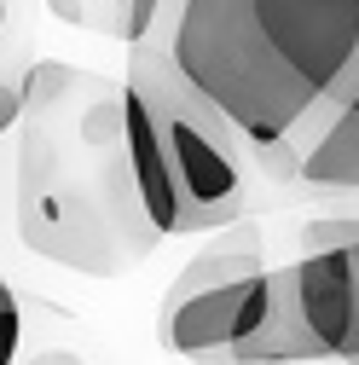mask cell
I'll return each instance as SVG.
<instances>
[{
  "instance_id": "obj_3",
  "label": "cell",
  "mask_w": 359,
  "mask_h": 365,
  "mask_svg": "<svg viewBox=\"0 0 359 365\" xmlns=\"http://www.w3.org/2000/svg\"><path fill=\"white\" fill-rule=\"evenodd\" d=\"M122 116H128V157L140 180L145 215L162 238L220 232L249 220L255 203V157L249 140L214 99H203L174 64L168 35L151 29L140 47H128Z\"/></svg>"
},
{
  "instance_id": "obj_15",
  "label": "cell",
  "mask_w": 359,
  "mask_h": 365,
  "mask_svg": "<svg viewBox=\"0 0 359 365\" xmlns=\"http://www.w3.org/2000/svg\"><path fill=\"white\" fill-rule=\"evenodd\" d=\"M353 365H359V359H353Z\"/></svg>"
},
{
  "instance_id": "obj_6",
  "label": "cell",
  "mask_w": 359,
  "mask_h": 365,
  "mask_svg": "<svg viewBox=\"0 0 359 365\" xmlns=\"http://www.w3.org/2000/svg\"><path fill=\"white\" fill-rule=\"evenodd\" d=\"M255 284H261V272H255V279H232V284L192 290V296H180V302L162 296V307H157V348L192 359V365H227L238 313H244V302L255 296Z\"/></svg>"
},
{
  "instance_id": "obj_12",
  "label": "cell",
  "mask_w": 359,
  "mask_h": 365,
  "mask_svg": "<svg viewBox=\"0 0 359 365\" xmlns=\"http://www.w3.org/2000/svg\"><path fill=\"white\" fill-rule=\"evenodd\" d=\"M35 365H81V359H76V354H64V348H53V354H41Z\"/></svg>"
},
{
  "instance_id": "obj_14",
  "label": "cell",
  "mask_w": 359,
  "mask_h": 365,
  "mask_svg": "<svg viewBox=\"0 0 359 365\" xmlns=\"http://www.w3.org/2000/svg\"><path fill=\"white\" fill-rule=\"evenodd\" d=\"M0 29H6V0H0Z\"/></svg>"
},
{
  "instance_id": "obj_10",
  "label": "cell",
  "mask_w": 359,
  "mask_h": 365,
  "mask_svg": "<svg viewBox=\"0 0 359 365\" xmlns=\"http://www.w3.org/2000/svg\"><path fill=\"white\" fill-rule=\"evenodd\" d=\"M18 336H24V313H18V296L6 290V279H0V365H12Z\"/></svg>"
},
{
  "instance_id": "obj_4",
  "label": "cell",
  "mask_w": 359,
  "mask_h": 365,
  "mask_svg": "<svg viewBox=\"0 0 359 365\" xmlns=\"http://www.w3.org/2000/svg\"><path fill=\"white\" fill-rule=\"evenodd\" d=\"M301 359H325L319 342L301 325V302H296V261L266 267L255 296L238 313L232 354L227 365H301Z\"/></svg>"
},
{
  "instance_id": "obj_9",
  "label": "cell",
  "mask_w": 359,
  "mask_h": 365,
  "mask_svg": "<svg viewBox=\"0 0 359 365\" xmlns=\"http://www.w3.org/2000/svg\"><path fill=\"white\" fill-rule=\"evenodd\" d=\"M359 244V215H313L296 226V250L313 255V250H353Z\"/></svg>"
},
{
  "instance_id": "obj_8",
  "label": "cell",
  "mask_w": 359,
  "mask_h": 365,
  "mask_svg": "<svg viewBox=\"0 0 359 365\" xmlns=\"http://www.w3.org/2000/svg\"><path fill=\"white\" fill-rule=\"evenodd\" d=\"M47 12L58 24L110 35V41H122V47H140V41L157 29L162 0H47Z\"/></svg>"
},
{
  "instance_id": "obj_7",
  "label": "cell",
  "mask_w": 359,
  "mask_h": 365,
  "mask_svg": "<svg viewBox=\"0 0 359 365\" xmlns=\"http://www.w3.org/2000/svg\"><path fill=\"white\" fill-rule=\"evenodd\" d=\"M301 163L307 192H359V87L319 122H301L284 140Z\"/></svg>"
},
{
  "instance_id": "obj_1",
  "label": "cell",
  "mask_w": 359,
  "mask_h": 365,
  "mask_svg": "<svg viewBox=\"0 0 359 365\" xmlns=\"http://www.w3.org/2000/svg\"><path fill=\"white\" fill-rule=\"evenodd\" d=\"M12 133V215L24 250L81 279H122L157 255L162 232L133 180L116 76L35 58L24 70V116Z\"/></svg>"
},
{
  "instance_id": "obj_11",
  "label": "cell",
  "mask_w": 359,
  "mask_h": 365,
  "mask_svg": "<svg viewBox=\"0 0 359 365\" xmlns=\"http://www.w3.org/2000/svg\"><path fill=\"white\" fill-rule=\"evenodd\" d=\"M18 116H24V81L0 76V133H12V128H18Z\"/></svg>"
},
{
  "instance_id": "obj_13",
  "label": "cell",
  "mask_w": 359,
  "mask_h": 365,
  "mask_svg": "<svg viewBox=\"0 0 359 365\" xmlns=\"http://www.w3.org/2000/svg\"><path fill=\"white\" fill-rule=\"evenodd\" d=\"M353 267H359V244H353ZM353 359H359V342H353ZM353 359H348V365H353Z\"/></svg>"
},
{
  "instance_id": "obj_2",
  "label": "cell",
  "mask_w": 359,
  "mask_h": 365,
  "mask_svg": "<svg viewBox=\"0 0 359 365\" xmlns=\"http://www.w3.org/2000/svg\"><path fill=\"white\" fill-rule=\"evenodd\" d=\"M157 29L249 145L290 140L359 58V0H162Z\"/></svg>"
},
{
  "instance_id": "obj_5",
  "label": "cell",
  "mask_w": 359,
  "mask_h": 365,
  "mask_svg": "<svg viewBox=\"0 0 359 365\" xmlns=\"http://www.w3.org/2000/svg\"><path fill=\"white\" fill-rule=\"evenodd\" d=\"M296 302L301 325L325 359H353L359 342V267L353 250H313L296 255Z\"/></svg>"
}]
</instances>
